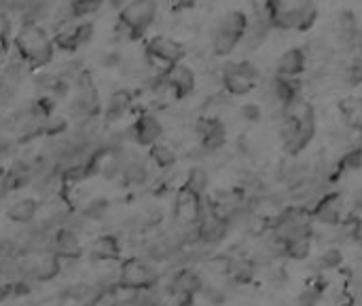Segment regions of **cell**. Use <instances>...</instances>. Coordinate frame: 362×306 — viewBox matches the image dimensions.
I'll use <instances>...</instances> for the list:
<instances>
[{
	"mask_svg": "<svg viewBox=\"0 0 362 306\" xmlns=\"http://www.w3.org/2000/svg\"><path fill=\"white\" fill-rule=\"evenodd\" d=\"M11 20L5 15V13H0V38L3 40H7L9 36H11Z\"/></svg>",
	"mask_w": 362,
	"mask_h": 306,
	"instance_id": "29",
	"label": "cell"
},
{
	"mask_svg": "<svg viewBox=\"0 0 362 306\" xmlns=\"http://www.w3.org/2000/svg\"><path fill=\"white\" fill-rule=\"evenodd\" d=\"M53 245H55V252L59 254V258H79L81 256V241H79L77 233L70 231V228H61L53 239Z\"/></svg>",
	"mask_w": 362,
	"mask_h": 306,
	"instance_id": "17",
	"label": "cell"
},
{
	"mask_svg": "<svg viewBox=\"0 0 362 306\" xmlns=\"http://www.w3.org/2000/svg\"><path fill=\"white\" fill-rule=\"evenodd\" d=\"M248 24H250V17L244 11L233 9V11H227L216 26L231 32V34H236V36H240V38H244V34L248 30Z\"/></svg>",
	"mask_w": 362,
	"mask_h": 306,
	"instance_id": "19",
	"label": "cell"
},
{
	"mask_svg": "<svg viewBox=\"0 0 362 306\" xmlns=\"http://www.w3.org/2000/svg\"><path fill=\"white\" fill-rule=\"evenodd\" d=\"M170 5L176 9V11H182V9H191L195 5V0H170Z\"/></svg>",
	"mask_w": 362,
	"mask_h": 306,
	"instance_id": "30",
	"label": "cell"
},
{
	"mask_svg": "<svg viewBox=\"0 0 362 306\" xmlns=\"http://www.w3.org/2000/svg\"><path fill=\"white\" fill-rule=\"evenodd\" d=\"M151 159H153V163H155L157 167L168 169V167H172V165L176 163V152H174L168 144L157 141V144L151 146Z\"/></svg>",
	"mask_w": 362,
	"mask_h": 306,
	"instance_id": "20",
	"label": "cell"
},
{
	"mask_svg": "<svg viewBox=\"0 0 362 306\" xmlns=\"http://www.w3.org/2000/svg\"><path fill=\"white\" fill-rule=\"evenodd\" d=\"M341 306H352V304H341Z\"/></svg>",
	"mask_w": 362,
	"mask_h": 306,
	"instance_id": "32",
	"label": "cell"
},
{
	"mask_svg": "<svg viewBox=\"0 0 362 306\" xmlns=\"http://www.w3.org/2000/svg\"><path fill=\"white\" fill-rule=\"evenodd\" d=\"M157 20V0H131L119 13V22H123L131 32L133 38L147 34V30Z\"/></svg>",
	"mask_w": 362,
	"mask_h": 306,
	"instance_id": "4",
	"label": "cell"
},
{
	"mask_svg": "<svg viewBox=\"0 0 362 306\" xmlns=\"http://www.w3.org/2000/svg\"><path fill=\"white\" fill-rule=\"evenodd\" d=\"M75 34H77L79 47L87 45V43L94 38V24H92V22H83V24L75 26Z\"/></svg>",
	"mask_w": 362,
	"mask_h": 306,
	"instance_id": "28",
	"label": "cell"
},
{
	"mask_svg": "<svg viewBox=\"0 0 362 306\" xmlns=\"http://www.w3.org/2000/svg\"><path fill=\"white\" fill-rule=\"evenodd\" d=\"M34 213H36V203H34L32 199L17 201V203L9 209V217H11L13 222H22V224L30 222V220L34 217Z\"/></svg>",
	"mask_w": 362,
	"mask_h": 306,
	"instance_id": "23",
	"label": "cell"
},
{
	"mask_svg": "<svg viewBox=\"0 0 362 306\" xmlns=\"http://www.w3.org/2000/svg\"><path fill=\"white\" fill-rule=\"evenodd\" d=\"M310 211H312V217L316 222L337 226L343 222V194L341 192H328V194L320 197Z\"/></svg>",
	"mask_w": 362,
	"mask_h": 306,
	"instance_id": "10",
	"label": "cell"
},
{
	"mask_svg": "<svg viewBox=\"0 0 362 306\" xmlns=\"http://www.w3.org/2000/svg\"><path fill=\"white\" fill-rule=\"evenodd\" d=\"M240 116H242L246 123H259V121H261V116H263V110H261V106H259V104L248 102V104H244V106L240 108Z\"/></svg>",
	"mask_w": 362,
	"mask_h": 306,
	"instance_id": "27",
	"label": "cell"
},
{
	"mask_svg": "<svg viewBox=\"0 0 362 306\" xmlns=\"http://www.w3.org/2000/svg\"><path fill=\"white\" fill-rule=\"evenodd\" d=\"M92 254L100 260H113L119 256V243L115 237H100L94 247H92Z\"/></svg>",
	"mask_w": 362,
	"mask_h": 306,
	"instance_id": "22",
	"label": "cell"
},
{
	"mask_svg": "<svg viewBox=\"0 0 362 306\" xmlns=\"http://www.w3.org/2000/svg\"><path fill=\"white\" fill-rule=\"evenodd\" d=\"M354 205H356V207H358L360 211H362V190L358 192V197H356V203H354Z\"/></svg>",
	"mask_w": 362,
	"mask_h": 306,
	"instance_id": "31",
	"label": "cell"
},
{
	"mask_svg": "<svg viewBox=\"0 0 362 306\" xmlns=\"http://www.w3.org/2000/svg\"><path fill=\"white\" fill-rule=\"evenodd\" d=\"M102 5V0H70V7H72V13L75 17H87L92 13H96Z\"/></svg>",
	"mask_w": 362,
	"mask_h": 306,
	"instance_id": "25",
	"label": "cell"
},
{
	"mask_svg": "<svg viewBox=\"0 0 362 306\" xmlns=\"http://www.w3.org/2000/svg\"><path fill=\"white\" fill-rule=\"evenodd\" d=\"M240 45H242V38L240 36H236V34H231V32H227V30H223L219 26L214 28L210 47H212V53L216 57H229Z\"/></svg>",
	"mask_w": 362,
	"mask_h": 306,
	"instance_id": "15",
	"label": "cell"
},
{
	"mask_svg": "<svg viewBox=\"0 0 362 306\" xmlns=\"http://www.w3.org/2000/svg\"><path fill=\"white\" fill-rule=\"evenodd\" d=\"M333 34L347 51H354L356 47H360V24H358V17L352 11H347V9L339 11L335 15V22H333Z\"/></svg>",
	"mask_w": 362,
	"mask_h": 306,
	"instance_id": "11",
	"label": "cell"
},
{
	"mask_svg": "<svg viewBox=\"0 0 362 306\" xmlns=\"http://www.w3.org/2000/svg\"><path fill=\"white\" fill-rule=\"evenodd\" d=\"M119 281L123 287H131V289H149L155 287L159 281V273L157 268L140 258H131L121 266V275Z\"/></svg>",
	"mask_w": 362,
	"mask_h": 306,
	"instance_id": "6",
	"label": "cell"
},
{
	"mask_svg": "<svg viewBox=\"0 0 362 306\" xmlns=\"http://www.w3.org/2000/svg\"><path fill=\"white\" fill-rule=\"evenodd\" d=\"M343 262V256H341V252L337 250V247H331V250H326L322 256H320V266L322 268H337L339 264Z\"/></svg>",
	"mask_w": 362,
	"mask_h": 306,
	"instance_id": "26",
	"label": "cell"
},
{
	"mask_svg": "<svg viewBox=\"0 0 362 306\" xmlns=\"http://www.w3.org/2000/svg\"><path fill=\"white\" fill-rule=\"evenodd\" d=\"M208 186H210V176H208V171L201 169V167H193V169L189 171V176H187L184 188H189V190H193V192H197V194L203 197L205 190H208Z\"/></svg>",
	"mask_w": 362,
	"mask_h": 306,
	"instance_id": "21",
	"label": "cell"
},
{
	"mask_svg": "<svg viewBox=\"0 0 362 306\" xmlns=\"http://www.w3.org/2000/svg\"><path fill=\"white\" fill-rule=\"evenodd\" d=\"M307 53L301 47H291L286 49L277 61H275V74L277 76H286V79H299V76L305 72L307 68Z\"/></svg>",
	"mask_w": 362,
	"mask_h": 306,
	"instance_id": "12",
	"label": "cell"
},
{
	"mask_svg": "<svg viewBox=\"0 0 362 306\" xmlns=\"http://www.w3.org/2000/svg\"><path fill=\"white\" fill-rule=\"evenodd\" d=\"M133 104V93L129 89H117L113 91L110 100H108V108H106V118L108 121H117L121 118Z\"/></svg>",
	"mask_w": 362,
	"mask_h": 306,
	"instance_id": "18",
	"label": "cell"
},
{
	"mask_svg": "<svg viewBox=\"0 0 362 306\" xmlns=\"http://www.w3.org/2000/svg\"><path fill=\"white\" fill-rule=\"evenodd\" d=\"M271 30H273V26L269 24V20H265V17H252L250 24H248V30H246V34L242 38V45L246 49L254 51V49H259L267 40V36H269Z\"/></svg>",
	"mask_w": 362,
	"mask_h": 306,
	"instance_id": "16",
	"label": "cell"
},
{
	"mask_svg": "<svg viewBox=\"0 0 362 306\" xmlns=\"http://www.w3.org/2000/svg\"><path fill=\"white\" fill-rule=\"evenodd\" d=\"M203 283H201V277L191 270V268H184V270H178L174 277H172V283H170V289L172 293L180 300V302H189L193 300V296L197 291H201Z\"/></svg>",
	"mask_w": 362,
	"mask_h": 306,
	"instance_id": "14",
	"label": "cell"
},
{
	"mask_svg": "<svg viewBox=\"0 0 362 306\" xmlns=\"http://www.w3.org/2000/svg\"><path fill=\"white\" fill-rule=\"evenodd\" d=\"M223 89L233 95V98H244L250 91H254V87L261 81V70L256 63H252L250 59H240V61H231L223 68Z\"/></svg>",
	"mask_w": 362,
	"mask_h": 306,
	"instance_id": "3",
	"label": "cell"
},
{
	"mask_svg": "<svg viewBox=\"0 0 362 306\" xmlns=\"http://www.w3.org/2000/svg\"><path fill=\"white\" fill-rule=\"evenodd\" d=\"M195 131L201 139V148L205 152H216L227 144V127L219 116H201L197 118Z\"/></svg>",
	"mask_w": 362,
	"mask_h": 306,
	"instance_id": "9",
	"label": "cell"
},
{
	"mask_svg": "<svg viewBox=\"0 0 362 306\" xmlns=\"http://www.w3.org/2000/svg\"><path fill=\"white\" fill-rule=\"evenodd\" d=\"M265 9L273 30L284 32H305L318 17L314 0H265Z\"/></svg>",
	"mask_w": 362,
	"mask_h": 306,
	"instance_id": "1",
	"label": "cell"
},
{
	"mask_svg": "<svg viewBox=\"0 0 362 306\" xmlns=\"http://www.w3.org/2000/svg\"><path fill=\"white\" fill-rule=\"evenodd\" d=\"M203 197L189 190V188H180L176 194V205H174V220L184 226V228H195L201 213H203Z\"/></svg>",
	"mask_w": 362,
	"mask_h": 306,
	"instance_id": "7",
	"label": "cell"
},
{
	"mask_svg": "<svg viewBox=\"0 0 362 306\" xmlns=\"http://www.w3.org/2000/svg\"><path fill=\"white\" fill-rule=\"evenodd\" d=\"M343 81L349 85V87H358L362 85V57H352V61L345 66L343 70Z\"/></svg>",
	"mask_w": 362,
	"mask_h": 306,
	"instance_id": "24",
	"label": "cell"
},
{
	"mask_svg": "<svg viewBox=\"0 0 362 306\" xmlns=\"http://www.w3.org/2000/svg\"><path fill=\"white\" fill-rule=\"evenodd\" d=\"M229 224L231 220H227L223 213H219L214 207H205L195 226V241L205 245L221 243L229 233Z\"/></svg>",
	"mask_w": 362,
	"mask_h": 306,
	"instance_id": "5",
	"label": "cell"
},
{
	"mask_svg": "<svg viewBox=\"0 0 362 306\" xmlns=\"http://www.w3.org/2000/svg\"><path fill=\"white\" fill-rule=\"evenodd\" d=\"M164 83L176 100H184V98L193 95L197 79H195V72L187 63L178 61L164 72Z\"/></svg>",
	"mask_w": 362,
	"mask_h": 306,
	"instance_id": "8",
	"label": "cell"
},
{
	"mask_svg": "<svg viewBox=\"0 0 362 306\" xmlns=\"http://www.w3.org/2000/svg\"><path fill=\"white\" fill-rule=\"evenodd\" d=\"M15 49L20 57L32 68L47 66L53 57V43L49 40L47 32L36 24H24L20 28L15 36Z\"/></svg>",
	"mask_w": 362,
	"mask_h": 306,
	"instance_id": "2",
	"label": "cell"
},
{
	"mask_svg": "<svg viewBox=\"0 0 362 306\" xmlns=\"http://www.w3.org/2000/svg\"><path fill=\"white\" fill-rule=\"evenodd\" d=\"M131 135L140 146H153L161 139L164 135V127L159 123V118L155 114H140L131 127Z\"/></svg>",
	"mask_w": 362,
	"mask_h": 306,
	"instance_id": "13",
	"label": "cell"
}]
</instances>
